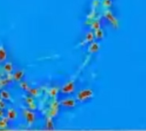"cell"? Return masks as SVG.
Instances as JSON below:
<instances>
[{
    "instance_id": "cell-1",
    "label": "cell",
    "mask_w": 146,
    "mask_h": 131,
    "mask_svg": "<svg viewBox=\"0 0 146 131\" xmlns=\"http://www.w3.org/2000/svg\"><path fill=\"white\" fill-rule=\"evenodd\" d=\"M93 91L91 89H84L78 92V94L76 95V100L79 102H86L89 100H91L93 97Z\"/></svg>"
},
{
    "instance_id": "cell-2",
    "label": "cell",
    "mask_w": 146,
    "mask_h": 131,
    "mask_svg": "<svg viewBox=\"0 0 146 131\" xmlns=\"http://www.w3.org/2000/svg\"><path fill=\"white\" fill-rule=\"evenodd\" d=\"M75 90V84H74V80H70L68 82H67L61 89V93L63 95H71L72 93H74Z\"/></svg>"
},
{
    "instance_id": "cell-3",
    "label": "cell",
    "mask_w": 146,
    "mask_h": 131,
    "mask_svg": "<svg viewBox=\"0 0 146 131\" xmlns=\"http://www.w3.org/2000/svg\"><path fill=\"white\" fill-rule=\"evenodd\" d=\"M60 106H62V107L65 108H74L76 104H77V101L74 98H65L63 100H62L59 102Z\"/></svg>"
},
{
    "instance_id": "cell-4",
    "label": "cell",
    "mask_w": 146,
    "mask_h": 131,
    "mask_svg": "<svg viewBox=\"0 0 146 131\" xmlns=\"http://www.w3.org/2000/svg\"><path fill=\"white\" fill-rule=\"evenodd\" d=\"M23 115L27 120V123H28L29 125H32L34 122H35V119H36V115L35 113L31 110V109H25L23 111Z\"/></svg>"
},
{
    "instance_id": "cell-5",
    "label": "cell",
    "mask_w": 146,
    "mask_h": 131,
    "mask_svg": "<svg viewBox=\"0 0 146 131\" xmlns=\"http://www.w3.org/2000/svg\"><path fill=\"white\" fill-rule=\"evenodd\" d=\"M59 106L60 104L56 101H53L51 105H50V110H49V113H48V117H50V118H55L57 113H58V111H59Z\"/></svg>"
},
{
    "instance_id": "cell-6",
    "label": "cell",
    "mask_w": 146,
    "mask_h": 131,
    "mask_svg": "<svg viewBox=\"0 0 146 131\" xmlns=\"http://www.w3.org/2000/svg\"><path fill=\"white\" fill-rule=\"evenodd\" d=\"M17 117H18L17 112L13 108H9L6 113V118L9 119V121H14L17 118Z\"/></svg>"
},
{
    "instance_id": "cell-7",
    "label": "cell",
    "mask_w": 146,
    "mask_h": 131,
    "mask_svg": "<svg viewBox=\"0 0 146 131\" xmlns=\"http://www.w3.org/2000/svg\"><path fill=\"white\" fill-rule=\"evenodd\" d=\"M104 16H105V18L113 25V26H117V24H118V22H117V20L115 18V16L113 15V14L110 12V11H109V10H107V11H105L104 12Z\"/></svg>"
},
{
    "instance_id": "cell-8",
    "label": "cell",
    "mask_w": 146,
    "mask_h": 131,
    "mask_svg": "<svg viewBox=\"0 0 146 131\" xmlns=\"http://www.w3.org/2000/svg\"><path fill=\"white\" fill-rule=\"evenodd\" d=\"M25 72L23 70H18L16 72H14V74L12 75V79L15 82H21V80L24 78Z\"/></svg>"
},
{
    "instance_id": "cell-9",
    "label": "cell",
    "mask_w": 146,
    "mask_h": 131,
    "mask_svg": "<svg viewBox=\"0 0 146 131\" xmlns=\"http://www.w3.org/2000/svg\"><path fill=\"white\" fill-rule=\"evenodd\" d=\"M99 48H100V45H99L98 43L92 42V43H90V45L88 47V51L91 54H94V53H97L99 50Z\"/></svg>"
},
{
    "instance_id": "cell-10",
    "label": "cell",
    "mask_w": 146,
    "mask_h": 131,
    "mask_svg": "<svg viewBox=\"0 0 146 131\" xmlns=\"http://www.w3.org/2000/svg\"><path fill=\"white\" fill-rule=\"evenodd\" d=\"M3 70L5 73L7 74H11L14 71V66L13 64L11 62H4L3 66Z\"/></svg>"
},
{
    "instance_id": "cell-11",
    "label": "cell",
    "mask_w": 146,
    "mask_h": 131,
    "mask_svg": "<svg viewBox=\"0 0 146 131\" xmlns=\"http://www.w3.org/2000/svg\"><path fill=\"white\" fill-rule=\"evenodd\" d=\"M7 51L4 48V46L0 45V63H4L7 60Z\"/></svg>"
},
{
    "instance_id": "cell-12",
    "label": "cell",
    "mask_w": 146,
    "mask_h": 131,
    "mask_svg": "<svg viewBox=\"0 0 146 131\" xmlns=\"http://www.w3.org/2000/svg\"><path fill=\"white\" fill-rule=\"evenodd\" d=\"M0 98L3 100V101H9L11 99V95L9 94V92L6 90H3L0 91Z\"/></svg>"
},
{
    "instance_id": "cell-13",
    "label": "cell",
    "mask_w": 146,
    "mask_h": 131,
    "mask_svg": "<svg viewBox=\"0 0 146 131\" xmlns=\"http://www.w3.org/2000/svg\"><path fill=\"white\" fill-rule=\"evenodd\" d=\"M104 36V32L101 28H98L97 30H94V37L98 40H101Z\"/></svg>"
},
{
    "instance_id": "cell-14",
    "label": "cell",
    "mask_w": 146,
    "mask_h": 131,
    "mask_svg": "<svg viewBox=\"0 0 146 131\" xmlns=\"http://www.w3.org/2000/svg\"><path fill=\"white\" fill-rule=\"evenodd\" d=\"M94 32H88L86 34V38H85V41L86 43H92L93 42V39H94Z\"/></svg>"
},
{
    "instance_id": "cell-15",
    "label": "cell",
    "mask_w": 146,
    "mask_h": 131,
    "mask_svg": "<svg viewBox=\"0 0 146 131\" xmlns=\"http://www.w3.org/2000/svg\"><path fill=\"white\" fill-rule=\"evenodd\" d=\"M8 123H9V119L6 117H3L0 118V129H5L8 126Z\"/></svg>"
},
{
    "instance_id": "cell-16",
    "label": "cell",
    "mask_w": 146,
    "mask_h": 131,
    "mask_svg": "<svg viewBox=\"0 0 146 131\" xmlns=\"http://www.w3.org/2000/svg\"><path fill=\"white\" fill-rule=\"evenodd\" d=\"M46 129L47 130H54L53 120H52V118H50V117H48L46 119Z\"/></svg>"
},
{
    "instance_id": "cell-17",
    "label": "cell",
    "mask_w": 146,
    "mask_h": 131,
    "mask_svg": "<svg viewBox=\"0 0 146 131\" xmlns=\"http://www.w3.org/2000/svg\"><path fill=\"white\" fill-rule=\"evenodd\" d=\"M57 93H58V90L56 88H52L49 90V95L50 97L54 98L57 95Z\"/></svg>"
},
{
    "instance_id": "cell-18",
    "label": "cell",
    "mask_w": 146,
    "mask_h": 131,
    "mask_svg": "<svg viewBox=\"0 0 146 131\" xmlns=\"http://www.w3.org/2000/svg\"><path fill=\"white\" fill-rule=\"evenodd\" d=\"M28 92L30 93V95H31L32 96H38V94H39V90H38L37 88H34V89H31V88H30V90H29Z\"/></svg>"
},
{
    "instance_id": "cell-19",
    "label": "cell",
    "mask_w": 146,
    "mask_h": 131,
    "mask_svg": "<svg viewBox=\"0 0 146 131\" xmlns=\"http://www.w3.org/2000/svg\"><path fill=\"white\" fill-rule=\"evenodd\" d=\"M20 87H21L23 90H25V91H29V90H30L29 85H28L26 82H21V83H20Z\"/></svg>"
},
{
    "instance_id": "cell-20",
    "label": "cell",
    "mask_w": 146,
    "mask_h": 131,
    "mask_svg": "<svg viewBox=\"0 0 146 131\" xmlns=\"http://www.w3.org/2000/svg\"><path fill=\"white\" fill-rule=\"evenodd\" d=\"M91 26H92V29L97 30V29L100 28V22H99L98 20H94V21H92Z\"/></svg>"
},
{
    "instance_id": "cell-21",
    "label": "cell",
    "mask_w": 146,
    "mask_h": 131,
    "mask_svg": "<svg viewBox=\"0 0 146 131\" xmlns=\"http://www.w3.org/2000/svg\"><path fill=\"white\" fill-rule=\"evenodd\" d=\"M26 102H27V104L30 105V104H32V103H34V100H33V97H27V98L26 99Z\"/></svg>"
},
{
    "instance_id": "cell-22",
    "label": "cell",
    "mask_w": 146,
    "mask_h": 131,
    "mask_svg": "<svg viewBox=\"0 0 146 131\" xmlns=\"http://www.w3.org/2000/svg\"><path fill=\"white\" fill-rule=\"evenodd\" d=\"M110 3H111L110 0H104V6H106V7H110Z\"/></svg>"
},
{
    "instance_id": "cell-23",
    "label": "cell",
    "mask_w": 146,
    "mask_h": 131,
    "mask_svg": "<svg viewBox=\"0 0 146 131\" xmlns=\"http://www.w3.org/2000/svg\"><path fill=\"white\" fill-rule=\"evenodd\" d=\"M5 107H6V104L4 103V101H3V100L0 101V108L1 109H5Z\"/></svg>"
},
{
    "instance_id": "cell-24",
    "label": "cell",
    "mask_w": 146,
    "mask_h": 131,
    "mask_svg": "<svg viewBox=\"0 0 146 131\" xmlns=\"http://www.w3.org/2000/svg\"><path fill=\"white\" fill-rule=\"evenodd\" d=\"M4 115H5L4 109H1V108H0V118H3V117H4Z\"/></svg>"
},
{
    "instance_id": "cell-25",
    "label": "cell",
    "mask_w": 146,
    "mask_h": 131,
    "mask_svg": "<svg viewBox=\"0 0 146 131\" xmlns=\"http://www.w3.org/2000/svg\"><path fill=\"white\" fill-rule=\"evenodd\" d=\"M2 88H3V87H2V86H1V85H0V90H1V89H2Z\"/></svg>"
},
{
    "instance_id": "cell-26",
    "label": "cell",
    "mask_w": 146,
    "mask_h": 131,
    "mask_svg": "<svg viewBox=\"0 0 146 131\" xmlns=\"http://www.w3.org/2000/svg\"><path fill=\"white\" fill-rule=\"evenodd\" d=\"M2 101V99H1V98H0V101Z\"/></svg>"
}]
</instances>
